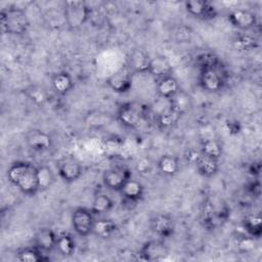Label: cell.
Here are the masks:
<instances>
[{
	"instance_id": "1",
	"label": "cell",
	"mask_w": 262,
	"mask_h": 262,
	"mask_svg": "<svg viewBox=\"0 0 262 262\" xmlns=\"http://www.w3.org/2000/svg\"><path fill=\"white\" fill-rule=\"evenodd\" d=\"M8 181L28 196H34L40 191L38 167L27 161H15L7 169Z\"/></svg>"
},
{
	"instance_id": "2",
	"label": "cell",
	"mask_w": 262,
	"mask_h": 262,
	"mask_svg": "<svg viewBox=\"0 0 262 262\" xmlns=\"http://www.w3.org/2000/svg\"><path fill=\"white\" fill-rule=\"evenodd\" d=\"M2 30L13 36H20L28 32L30 28V18L23 8L9 6L3 8L0 12Z\"/></svg>"
},
{
	"instance_id": "3",
	"label": "cell",
	"mask_w": 262,
	"mask_h": 262,
	"mask_svg": "<svg viewBox=\"0 0 262 262\" xmlns=\"http://www.w3.org/2000/svg\"><path fill=\"white\" fill-rule=\"evenodd\" d=\"M229 217V209L220 201L208 200L201 212V223L208 230H215L221 227Z\"/></svg>"
},
{
	"instance_id": "4",
	"label": "cell",
	"mask_w": 262,
	"mask_h": 262,
	"mask_svg": "<svg viewBox=\"0 0 262 262\" xmlns=\"http://www.w3.org/2000/svg\"><path fill=\"white\" fill-rule=\"evenodd\" d=\"M227 77V71L221 61L215 67L200 71L199 85L205 92L217 93L225 87Z\"/></svg>"
},
{
	"instance_id": "5",
	"label": "cell",
	"mask_w": 262,
	"mask_h": 262,
	"mask_svg": "<svg viewBox=\"0 0 262 262\" xmlns=\"http://www.w3.org/2000/svg\"><path fill=\"white\" fill-rule=\"evenodd\" d=\"M91 9L84 1H66L62 6V17L70 30H79L90 17Z\"/></svg>"
},
{
	"instance_id": "6",
	"label": "cell",
	"mask_w": 262,
	"mask_h": 262,
	"mask_svg": "<svg viewBox=\"0 0 262 262\" xmlns=\"http://www.w3.org/2000/svg\"><path fill=\"white\" fill-rule=\"evenodd\" d=\"M90 208L78 207L76 208L71 216V223L74 231L77 235L85 237L92 234L95 218Z\"/></svg>"
},
{
	"instance_id": "7",
	"label": "cell",
	"mask_w": 262,
	"mask_h": 262,
	"mask_svg": "<svg viewBox=\"0 0 262 262\" xmlns=\"http://www.w3.org/2000/svg\"><path fill=\"white\" fill-rule=\"evenodd\" d=\"M131 178L132 173L128 167L114 166L103 172L102 183L107 189L119 192L124 184Z\"/></svg>"
},
{
	"instance_id": "8",
	"label": "cell",
	"mask_w": 262,
	"mask_h": 262,
	"mask_svg": "<svg viewBox=\"0 0 262 262\" xmlns=\"http://www.w3.org/2000/svg\"><path fill=\"white\" fill-rule=\"evenodd\" d=\"M116 118L125 128L136 129L143 120V113L135 103L124 102L118 107Z\"/></svg>"
},
{
	"instance_id": "9",
	"label": "cell",
	"mask_w": 262,
	"mask_h": 262,
	"mask_svg": "<svg viewBox=\"0 0 262 262\" xmlns=\"http://www.w3.org/2000/svg\"><path fill=\"white\" fill-rule=\"evenodd\" d=\"M56 168L59 178L69 184L78 181L83 175V167L81 163L72 156L61 158L56 163Z\"/></svg>"
},
{
	"instance_id": "10",
	"label": "cell",
	"mask_w": 262,
	"mask_h": 262,
	"mask_svg": "<svg viewBox=\"0 0 262 262\" xmlns=\"http://www.w3.org/2000/svg\"><path fill=\"white\" fill-rule=\"evenodd\" d=\"M138 258L143 261H161L169 255V247L163 238L145 242L139 249Z\"/></svg>"
},
{
	"instance_id": "11",
	"label": "cell",
	"mask_w": 262,
	"mask_h": 262,
	"mask_svg": "<svg viewBox=\"0 0 262 262\" xmlns=\"http://www.w3.org/2000/svg\"><path fill=\"white\" fill-rule=\"evenodd\" d=\"M133 76L134 74L131 72V70L127 66H124L112 74L105 82L112 91L115 93L123 94L131 90L133 84Z\"/></svg>"
},
{
	"instance_id": "12",
	"label": "cell",
	"mask_w": 262,
	"mask_h": 262,
	"mask_svg": "<svg viewBox=\"0 0 262 262\" xmlns=\"http://www.w3.org/2000/svg\"><path fill=\"white\" fill-rule=\"evenodd\" d=\"M151 231L160 238H169L175 232V221L173 217L167 213H159L155 215L149 222Z\"/></svg>"
},
{
	"instance_id": "13",
	"label": "cell",
	"mask_w": 262,
	"mask_h": 262,
	"mask_svg": "<svg viewBox=\"0 0 262 262\" xmlns=\"http://www.w3.org/2000/svg\"><path fill=\"white\" fill-rule=\"evenodd\" d=\"M228 23L239 31H248L257 25V15L246 8H236L227 14Z\"/></svg>"
},
{
	"instance_id": "14",
	"label": "cell",
	"mask_w": 262,
	"mask_h": 262,
	"mask_svg": "<svg viewBox=\"0 0 262 262\" xmlns=\"http://www.w3.org/2000/svg\"><path fill=\"white\" fill-rule=\"evenodd\" d=\"M186 12L199 19H212L217 15L216 7L207 0H188L184 2Z\"/></svg>"
},
{
	"instance_id": "15",
	"label": "cell",
	"mask_w": 262,
	"mask_h": 262,
	"mask_svg": "<svg viewBox=\"0 0 262 262\" xmlns=\"http://www.w3.org/2000/svg\"><path fill=\"white\" fill-rule=\"evenodd\" d=\"M25 140L32 150L38 152L49 150L53 144L49 133L37 128L30 129L25 135Z\"/></svg>"
},
{
	"instance_id": "16",
	"label": "cell",
	"mask_w": 262,
	"mask_h": 262,
	"mask_svg": "<svg viewBox=\"0 0 262 262\" xmlns=\"http://www.w3.org/2000/svg\"><path fill=\"white\" fill-rule=\"evenodd\" d=\"M144 186L143 184L135 179H129L124 186L121 188L119 193L121 194L124 204L136 206L140 203L144 196Z\"/></svg>"
},
{
	"instance_id": "17",
	"label": "cell",
	"mask_w": 262,
	"mask_h": 262,
	"mask_svg": "<svg viewBox=\"0 0 262 262\" xmlns=\"http://www.w3.org/2000/svg\"><path fill=\"white\" fill-rule=\"evenodd\" d=\"M149 61L150 56L146 51L141 48H135L129 53L126 66L133 74H142L147 73Z\"/></svg>"
},
{
	"instance_id": "18",
	"label": "cell",
	"mask_w": 262,
	"mask_h": 262,
	"mask_svg": "<svg viewBox=\"0 0 262 262\" xmlns=\"http://www.w3.org/2000/svg\"><path fill=\"white\" fill-rule=\"evenodd\" d=\"M57 234L49 227L39 228L34 235V245L43 253H50L56 247Z\"/></svg>"
},
{
	"instance_id": "19",
	"label": "cell",
	"mask_w": 262,
	"mask_h": 262,
	"mask_svg": "<svg viewBox=\"0 0 262 262\" xmlns=\"http://www.w3.org/2000/svg\"><path fill=\"white\" fill-rule=\"evenodd\" d=\"M193 164L198 174L205 178H212L219 172V161L199 152L193 158Z\"/></svg>"
},
{
	"instance_id": "20",
	"label": "cell",
	"mask_w": 262,
	"mask_h": 262,
	"mask_svg": "<svg viewBox=\"0 0 262 262\" xmlns=\"http://www.w3.org/2000/svg\"><path fill=\"white\" fill-rule=\"evenodd\" d=\"M147 73L155 77V79H160L173 75V67L165 55H156L150 57Z\"/></svg>"
},
{
	"instance_id": "21",
	"label": "cell",
	"mask_w": 262,
	"mask_h": 262,
	"mask_svg": "<svg viewBox=\"0 0 262 262\" xmlns=\"http://www.w3.org/2000/svg\"><path fill=\"white\" fill-rule=\"evenodd\" d=\"M156 90L160 98L170 100L180 90V86L178 80L171 75L156 79Z\"/></svg>"
},
{
	"instance_id": "22",
	"label": "cell",
	"mask_w": 262,
	"mask_h": 262,
	"mask_svg": "<svg viewBox=\"0 0 262 262\" xmlns=\"http://www.w3.org/2000/svg\"><path fill=\"white\" fill-rule=\"evenodd\" d=\"M75 86L72 75L67 71H59L51 77V87L58 95L69 94Z\"/></svg>"
},
{
	"instance_id": "23",
	"label": "cell",
	"mask_w": 262,
	"mask_h": 262,
	"mask_svg": "<svg viewBox=\"0 0 262 262\" xmlns=\"http://www.w3.org/2000/svg\"><path fill=\"white\" fill-rule=\"evenodd\" d=\"M158 171L167 177L175 176L180 170V163L176 156L171 154H165L160 157L157 162Z\"/></svg>"
},
{
	"instance_id": "24",
	"label": "cell",
	"mask_w": 262,
	"mask_h": 262,
	"mask_svg": "<svg viewBox=\"0 0 262 262\" xmlns=\"http://www.w3.org/2000/svg\"><path fill=\"white\" fill-rule=\"evenodd\" d=\"M114 206L115 202L112 196H110L105 192L98 191L94 194L90 210L94 215H104L112 211Z\"/></svg>"
},
{
	"instance_id": "25",
	"label": "cell",
	"mask_w": 262,
	"mask_h": 262,
	"mask_svg": "<svg viewBox=\"0 0 262 262\" xmlns=\"http://www.w3.org/2000/svg\"><path fill=\"white\" fill-rule=\"evenodd\" d=\"M169 103L170 107L174 110L177 114H179L181 117L187 114L192 107L191 96L181 89L169 100Z\"/></svg>"
},
{
	"instance_id": "26",
	"label": "cell",
	"mask_w": 262,
	"mask_h": 262,
	"mask_svg": "<svg viewBox=\"0 0 262 262\" xmlns=\"http://www.w3.org/2000/svg\"><path fill=\"white\" fill-rule=\"evenodd\" d=\"M117 230L118 226L114 220L108 218H100L95 219L92 234L101 239H107L112 237Z\"/></svg>"
},
{
	"instance_id": "27",
	"label": "cell",
	"mask_w": 262,
	"mask_h": 262,
	"mask_svg": "<svg viewBox=\"0 0 262 262\" xmlns=\"http://www.w3.org/2000/svg\"><path fill=\"white\" fill-rule=\"evenodd\" d=\"M243 228L252 238H259L262 235V219L260 214H248L244 217Z\"/></svg>"
},
{
	"instance_id": "28",
	"label": "cell",
	"mask_w": 262,
	"mask_h": 262,
	"mask_svg": "<svg viewBox=\"0 0 262 262\" xmlns=\"http://www.w3.org/2000/svg\"><path fill=\"white\" fill-rule=\"evenodd\" d=\"M45 255L46 254L35 245L20 248L16 252V258L20 262H44L48 260Z\"/></svg>"
},
{
	"instance_id": "29",
	"label": "cell",
	"mask_w": 262,
	"mask_h": 262,
	"mask_svg": "<svg viewBox=\"0 0 262 262\" xmlns=\"http://www.w3.org/2000/svg\"><path fill=\"white\" fill-rule=\"evenodd\" d=\"M55 249L58 253L64 257H71L75 254L77 249L76 239L74 236L69 232H61L57 234L56 247Z\"/></svg>"
},
{
	"instance_id": "30",
	"label": "cell",
	"mask_w": 262,
	"mask_h": 262,
	"mask_svg": "<svg viewBox=\"0 0 262 262\" xmlns=\"http://www.w3.org/2000/svg\"><path fill=\"white\" fill-rule=\"evenodd\" d=\"M200 152L204 156L219 161L223 154V145L217 139L207 138L202 141Z\"/></svg>"
},
{
	"instance_id": "31",
	"label": "cell",
	"mask_w": 262,
	"mask_h": 262,
	"mask_svg": "<svg viewBox=\"0 0 262 262\" xmlns=\"http://www.w3.org/2000/svg\"><path fill=\"white\" fill-rule=\"evenodd\" d=\"M170 104V103H169ZM181 118L179 114H177L174 110H172L169 105L168 108L160 112L157 116V124L161 129H169L173 127Z\"/></svg>"
},
{
	"instance_id": "32",
	"label": "cell",
	"mask_w": 262,
	"mask_h": 262,
	"mask_svg": "<svg viewBox=\"0 0 262 262\" xmlns=\"http://www.w3.org/2000/svg\"><path fill=\"white\" fill-rule=\"evenodd\" d=\"M38 180L40 191L46 190L55 182V174L49 166L41 165L38 167Z\"/></svg>"
},
{
	"instance_id": "33",
	"label": "cell",
	"mask_w": 262,
	"mask_h": 262,
	"mask_svg": "<svg viewBox=\"0 0 262 262\" xmlns=\"http://www.w3.org/2000/svg\"><path fill=\"white\" fill-rule=\"evenodd\" d=\"M221 62V60L219 59V57L212 53V52H203L201 54H199L195 57V66L198 67V69L204 70V69H208V68H212L215 67L217 64H219Z\"/></svg>"
},
{
	"instance_id": "34",
	"label": "cell",
	"mask_w": 262,
	"mask_h": 262,
	"mask_svg": "<svg viewBox=\"0 0 262 262\" xmlns=\"http://www.w3.org/2000/svg\"><path fill=\"white\" fill-rule=\"evenodd\" d=\"M234 43H236V47L241 48L243 50H251L254 47V43L255 40L249 36H239L236 38V40L234 41Z\"/></svg>"
},
{
	"instance_id": "35",
	"label": "cell",
	"mask_w": 262,
	"mask_h": 262,
	"mask_svg": "<svg viewBox=\"0 0 262 262\" xmlns=\"http://www.w3.org/2000/svg\"><path fill=\"white\" fill-rule=\"evenodd\" d=\"M247 191L253 195V196H259L260 191H261V185L259 181H253L248 184L247 186Z\"/></svg>"
},
{
	"instance_id": "36",
	"label": "cell",
	"mask_w": 262,
	"mask_h": 262,
	"mask_svg": "<svg viewBox=\"0 0 262 262\" xmlns=\"http://www.w3.org/2000/svg\"><path fill=\"white\" fill-rule=\"evenodd\" d=\"M32 93L30 94V97L35 100V101H39V102H42L46 99V95H45V92L44 90L41 88V89H38V90H32L31 91Z\"/></svg>"
},
{
	"instance_id": "37",
	"label": "cell",
	"mask_w": 262,
	"mask_h": 262,
	"mask_svg": "<svg viewBox=\"0 0 262 262\" xmlns=\"http://www.w3.org/2000/svg\"><path fill=\"white\" fill-rule=\"evenodd\" d=\"M227 124V129L229 133H233V134H237L241 130L239 128V124L236 121H229Z\"/></svg>"
},
{
	"instance_id": "38",
	"label": "cell",
	"mask_w": 262,
	"mask_h": 262,
	"mask_svg": "<svg viewBox=\"0 0 262 262\" xmlns=\"http://www.w3.org/2000/svg\"><path fill=\"white\" fill-rule=\"evenodd\" d=\"M149 166L150 164L148 163L147 160H141L137 164V169L140 173H147V171L149 170Z\"/></svg>"
},
{
	"instance_id": "39",
	"label": "cell",
	"mask_w": 262,
	"mask_h": 262,
	"mask_svg": "<svg viewBox=\"0 0 262 262\" xmlns=\"http://www.w3.org/2000/svg\"><path fill=\"white\" fill-rule=\"evenodd\" d=\"M260 170H261V166L260 164H252L250 167V173L255 176V175H259L260 174Z\"/></svg>"
}]
</instances>
